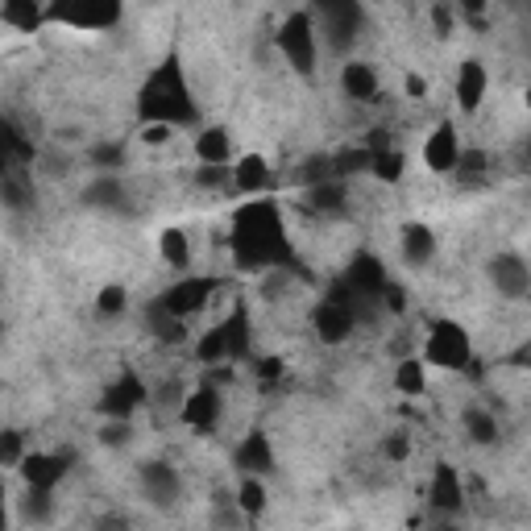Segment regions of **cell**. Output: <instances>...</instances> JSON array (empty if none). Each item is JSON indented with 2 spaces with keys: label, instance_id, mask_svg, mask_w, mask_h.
Instances as JSON below:
<instances>
[{
  "label": "cell",
  "instance_id": "cell-1",
  "mask_svg": "<svg viewBox=\"0 0 531 531\" xmlns=\"http://www.w3.org/2000/svg\"><path fill=\"white\" fill-rule=\"evenodd\" d=\"M233 258L241 270H295V249L283 225V208L274 200H245L233 212Z\"/></svg>",
  "mask_w": 531,
  "mask_h": 531
},
{
  "label": "cell",
  "instance_id": "cell-2",
  "mask_svg": "<svg viewBox=\"0 0 531 531\" xmlns=\"http://www.w3.org/2000/svg\"><path fill=\"white\" fill-rule=\"evenodd\" d=\"M137 117L142 125H195L200 121V108L191 100V88H187V75H183V63L175 54H166V59L150 71V79L142 83V92H137Z\"/></svg>",
  "mask_w": 531,
  "mask_h": 531
},
{
  "label": "cell",
  "instance_id": "cell-3",
  "mask_svg": "<svg viewBox=\"0 0 531 531\" xmlns=\"http://www.w3.org/2000/svg\"><path fill=\"white\" fill-rule=\"evenodd\" d=\"M125 13V0H46V25L71 30H113Z\"/></svg>",
  "mask_w": 531,
  "mask_h": 531
},
{
  "label": "cell",
  "instance_id": "cell-4",
  "mask_svg": "<svg viewBox=\"0 0 531 531\" xmlns=\"http://www.w3.org/2000/svg\"><path fill=\"white\" fill-rule=\"evenodd\" d=\"M424 361L436 370H465L473 366V341L465 324L457 320H432L428 324V337H424Z\"/></svg>",
  "mask_w": 531,
  "mask_h": 531
},
{
  "label": "cell",
  "instance_id": "cell-5",
  "mask_svg": "<svg viewBox=\"0 0 531 531\" xmlns=\"http://www.w3.org/2000/svg\"><path fill=\"white\" fill-rule=\"evenodd\" d=\"M278 50H283L287 67H295L299 75H312L316 71V54H320V42H316V17L312 13H287V21L278 25Z\"/></svg>",
  "mask_w": 531,
  "mask_h": 531
},
{
  "label": "cell",
  "instance_id": "cell-6",
  "mask_svg": "<svg viewBox=\"0 0 531 531\" xmlns=\"http://www.w3.org/2000/svg\"><path fill=\"white\" fill-rule=\"evenodd\" d=\"M312 17L324 30L332 50H349L357 42V34H361V25H366V9H361V0H312Z\"/></svg>",
  "mask_w": 531,
  "mask_h": 531
},
{
  "label": "cell",
  "instance_id": "cell-7",
  "mask_svg": "<svg viewBox=\"0 0 531 531\" xmlns=\"http://www.w3.org/2000/svg\"><path fill=\"white\" fill-rule=\"evenodd\" d=\"M353 291L349 283L337 287V295H328L312 307V328H316V337L324 345H345L353 337V328H357V312H353Z\"/></svg>",
  "mask_w": 531,
  "mask_h": 531
},
{
  "label": "cell",
  "instance_id": "cell-8",
  "mask_svg": "<svg viewBox=\"0 0 531 531\" xmlns=\"http://www.w3.org/2000/svg\"><path fill=\"white\" fill-rule=\"evenodd\" d=\"M216 287H220V278H212V274H187V278H179L175 287H166V291L158 295V303H162L171 316L191 320V316H200L204 307L212 303Z\"/></svg>",
  "mask_w": 531,
  "mask_h": 531
},
{
  "label": "cell",
  "instance_id": "cell-9",
  "mask_svg": "<svg viewBox=\"0 0 531 531\" xmlns=\"http://www.w3.org/2000/svg\"><path fill=\"white\" fill-rule=\"evenodd\" d=\"M146 399H150L146 382L125 370L117 382L104 386V395H100V415H104V419H133V411L146 407Z\"/></svg>",
  "mask_w": 531,
  "mask_h": 531
},
{
  "label": "cell",
  "instance_id": "cell-10",
  "mask_svg": "<svg viewBox=\"0 0 531 531\" xmlns=\"http://www.w3.org/2000/svg\"><path fill=\"white\" fill-rule=\"evenodd\" d=\"M486 278H490V287L507 299H523L531 291V266L519 254H494L486 262Z\"/></svg>",
  "mask_w": 531,
  "mask_h": 531
},
{
  "label": "cell",
  "instance_id": "cell-11",
  "mask_svg": "<svg viewBox=\"0 0 531 531\" xmlns=\"http://www.w3.org/2000/svg\"><path fill=\"white\" fill-rule=\"evenodd\" d=\"M137 478H142V494H146L150 507H175L179 494H183L179 469H175V465H166V461H146Z\"/></svg>",
  "mask_w": 531,
  "mask_h": 531
},
{
  "label": "cell",
  "instance_id": "cell-12",
  "mask_svg": "<svg viewBox=\"0 0 531 531\" xmlns=\"http://www.w3.org/2000/svg\"><path fill=\"white\" fill-rule=\"evenodd\" d=\"M17 469L30 490H59V482L71 469V453H25V461Z\"/></svg>",
  "mask_w": 531,
  "mask_h": 531
},
{
  "label": "cell",
  "instance_id": "cell-13",
  "mask_svg": "<svg viewBox=\"0 0 531 531\" xmlns=\"http://www.w3.org/2000/svg\"><path fill=\"white\" fill-rule=\"evenodd\" d=\"M457 158H461V142H457V129L449 121H440L428 142H424V162L432 175H453L457 171Z\"/></svg>",
  "mask_w": 531,
  "mask_h": 531
},
{
  "label": "cell",
  "instance_id": "cell-14",
  "mask_svg": "<svg viewBox=\"0 0 531 531\" xmlns=\"http://www.w3.org/2000/svg\"><path fill=\"white\" fill-rule=\"evenodd\" d=\"M220 411H225V403H220V390L212 382L195 386L191 395L183 399V424L195 428V432H212L220 424Z\"/></svg>",
  "mask_w": 531,
  "mask_h": 531
},
{
  "label": "cell",
  "instance_id": "cell-15",
  "mask_svg": "<svg viewBox=\"0 0 531 531\" xmlns=\"http://www.w3.org/2000/svg\"><path fill=\"white\" fill-rule=\"evenodd\" d=\"M428 502H432V511L440 515H457L465 511V486H461V473L453 465H436L432 469V486H428Z\"/></svg>",
  "mask_w": 531,
  "mask_h": 531
},
{
  "label": "cell",
  "instance_id": "cell-16",
  "mask_svg": "<svg viewBox=\"0 0 531 531\" xmlns=\"http://www.w3.org/2000/svg\"><path fill=\"white\" fill-rule=\"evenodd\" d=\"M345 283H349V291L357 295V299H378L382 291H386V266L374 258V254H357L353 262H349V270H345Z\"/></svg>",
  "mask_w": 531,
  "mask_h": 531
},
{
  "label": "cell",
  "instance_id": "cell-17",
  "mask_svg": "<svg viewBox=\"0 0 531 531\" xmlns=\"http://www.w3.org/2000/svg\"><path fill=\"white\" fill-rule=\"evenodd\" d=\"M237 469L241 473H254V478H270L274 473V444L266 432H249L241 444H237V453H233Z\"/></svg>",
  "mask_w": 531,
  "mask_h": 531
},
{
  "label": "cell",
  "instance_id": "cell-18",
  "mask_svg": "<svg viewBox=\"0 0 531 531\" xmlns=\"http://www.w3.org/2000/svg\"><path fill=\"white\" fill-rule=\"evenodd\" d=\"M274 187V171L262 154H245L233 162V191L237 195H266Z\"/></svg>",
  "mask_w": 531,
  "mask_h": 531
},
{
  "label": "cell",
  "instance_id": "cell-19",
  "mask_svg": "<svg viewBox=\"0 0 531 531\" xmlns=\"http://www.w3.org/2000/svg\"><path fill=\"white\" fill-rule=\"evenodd\" d=\"M486 88H490L486 67H482L478 59H465V63H461V71H457V83H453L457 104L465 108V113H478L482 100H486Z\"/></svg>",
  "mask_w": 531,
  "mask_h": 531
},
{
  "label": "cell",
  "instance_id": "cell-20",
  "mask_svg": "<svg viewBox=\"0 0 531 531\" xmlns=\"http://www.w3.org/2000/svg\"><path fill=\"white\" fill-rule=\"evenodd\" d=\"M341 88H345V96H349V100L374 104V100L382 96V79H378V71H374L370 63L353 59V63H345V71H341Z\"/></svg>",
  "mask_w": 531,
  "mask_h": 531
},
{
  "label": "cell",
  "instance_id": "cell-21",
  "mask_svg": "<svg viewBox=\"0 0 531 531\" xmlns=\"http://www.w3.org/2000/svg\"><path fill=\"white\" fill-rule=\"evenodd\" d=\"M0 21H5L9 30L34 34L46 25V0H0Z\"/></svg>",
  "mask_w": 531,
  "mask_h": 531
},
{
  "label": "cell",
  "instance_id": "cell-22",
  "mask_svg": "<svg viewBox=\"0 0 531 531\" xmlns=\"http://www.w3.org/2000/svg\"><path fill=\"white\" fill-rule=\"evenodd\" d=\"M399 249L407 266H424L436 258V233L428 225H419V220H411V225L399 229Z\"/></svg>",
  "mask_w": 531,
  "mask_h": 531
},
{
  "label": "cell",
  "instance_id": "cell-23",
  "mask_svg": "<svg viewBox=\"0 0 531 531\" xmlns=\"http://www.w3.org/2000/svg\"><path fill=\"white\" fill-rule=\"evenodd\" d=\"M195 158L212 162V166H229L233 162V133L225 125H208L195 133Z\"/></svg>",
  "mask_w": 531,
  "mask_h": 531
},
{
  "label": "cell",
  "instance_id": "cell-24",
  "mask_svg": "<svg viewBox=\"0 0 531 531\" xmlns=\"http://www.w3.org/2000/svg\"><path fill=\"white\" fill-rule=\"evenodd\" d=\"M303 195H307V208L320 216H345V208H349L345 179H324L316 187H303Z\"/></svg>",
  "mask_w": 531,
  "mask_h": 531
},
{
  "label": "cell",
  "instance_id": "cell-25",
  "mask_svg": "<svg viewBox=\"0 0 531 531\" xmlns=\"http://www.w3.org/2000/svg\"><path fill=\"white\" fill-rule=\"evenodd\" d=\"M225 337H229V361H245L249 357V345H254V328H249L245 303H237L233 316L225 320Z\"/></svg>",
  "mask_w": 531,
  "mask_h": 531
},
{
  "label": "cell",
  "instance_id": "cell-26",
  "mask_svg": "<svg viewBox=\"0 0 531 531\" xmlns=\"http://www.w3.org/2000/svg\"><path fill=\"white\" fill-rule=\"evenodd\" d=\"M83 200H88L92 208H104V212H113V208H121V200H125V183L113 175V171H104L88 191H83Z\"/></svg>",
  "mask_w": 531,
  "mask_h": 531
},
{
  "label": "cell",
  "instance_id": "cell-27",
  "mask_svg": "<svg viewBox=\"0 0 531 531\" xmlns=\"http://www.w3.org/2000/svg\"><path fill=\"white\" fill-rule=\"evenodd\" d=\"M237 511L249 519V523H258L262 515H266V482L262 478H254V473H245V482H241V490H237Z\"/></svg>",
  "mask_w": 531,
  "mask_h": 531
},
{
  "label": "cell",
  "instance_id": "cell-28",
  "mask_svg": "<svg viewBox=\"0 0 531 531\" xmlns=\"http://www.w3.org/2000/svg\"><path fill=\"white\" fill-rule=\"evenodd\" d=\"M324 179H341L337 175V154H312V158H303L295 166V183L299 187H316Z\"/></svg>",
  "mask_w": 531,
  "mask_h": 531
},
{
  "label": "cell",
  "instance_id": "cell-29",
  "mask_svg": "<svg viewBox=\"0 0 531 531\" xmlns=\"http://www.w3.org/2000/svg\"><path fill=\"white\" fill-rule=\"evenodd\" d=\"M158 254L171 270H187L191 266V245H187V233L183 229H162L158 233Z\"/></svg>",
  "mask_w": 531,
  "mask_h": 531
},
{
  "label": "cell",
  "instance_id": "cell-30",
  "mask_svg": "<svg viewBox=\"0 0 531 531\" xmlns=\"http://www.w3.org/2000/svg\"><path fill=\"white\" fill-rule=\"evenodd\" d=\"M461 424H465V436L473 444H498V419L486 407H465Z\"/></svg>",
  "mask_w": 531,
  "mask_h": 531
},
{
  "label": "cell",
  "instance_id": "cell-31",
  "mask_svg": "<svg viewBox=\"0 0 531 531\" xmlns=\"http://www.w3.org/2000/svg\"><path fill=\"white\" fill-rule=\"evenodd\" d=\"M195 357H200V366H225V361H229V337H225V324H216L212 332H204L200 345H195Z\"/></svg>",
  "mask_w": 531,
  "mask_h": 531
},
{
  "label": "cell",
  "instance_id": "cell-32",
  "mask_svg": "<svg viewBox=\"0 0 531 531\" xmlns=\"http://www.w3.org/2000/svg\"><path fill=\"white\" fill-rule=\"evenodd\" d=\"M187 320H179V316H171L166 307L154 299L150 303V328H154V337L158 341H171V345H179V341H187V328H183Z\"/></svg>",
  "mask_w": 531,
  "mask_h": 531
},
{
  "label": "cell",
  "instance_id": "cell-33",
  "mask_svg": "<svg viewBox=\"0 0 531 531\" xmlns=\"http://www.w3.org/2000/svg\"><path fill=\"white\" fill-rule=\"evenodd\" d=\"M370 154H374L370 171H374L382 183H399V179H403V166H407L403 150H395V146H378V150H370Z\"/></svg>",
  "mask_w": 531,
  "mask_h": 531
},
{
  "label": "cell",
  "instance_id": "cell-34",
  "mask_svg": "<svg viewBox=\"0 0 531 531\" xmlns=\"http://www.w3.org/2000/svg\"><path fill=\"white\" fill-rule=\"evenodd\" d=\"M424 366H428V361H419V357H403L395 366V386L403 390V395H424V386H428Z\"/></svg>",
  "mask_w": 531,
  "mask_h": 531
},
{
  "label": "cell",
  "instance_id": "cell-35",
  "mask_svg": "<svg viewBox=\"0 0 531 531\" xmlns=\"http://www.w3.org/2000/svg\"><path fill=\"white\" fill-rule=\"evenodd\" d=\"M486 171H490V154L486 150H461L453 175H461V183H482Z\"/></svg>",
  "mask_w": 531,
  "mask_h": 531
},
{
  "label": "cell",
  "instance_id": "cell-36",
  "mask_svg": "<svg viewBox=\"0 0 531 531\" xmlns=\"http://www.w3.org/2000/svg\"><path fill=\"white\" fill-rule=\"evenodd\" d=\"M370 162H374L370 146L341 150V154H337V175H341V179H349V175H361V171H370Z\"/></svg>",
  "mask_w": 531,
  "mask_h": 531
},
{
  "label": "cell",
  "instance_id": "cell-37",
  "mask_svg": "<svg viewBox=\"0 0 531 531\" xmlns=\"http://www.w3.org/2000/svg\"><path fill=\"white\" fill-rule=\"evenodd\" d=\"M125 303H129V291L117 287V283H108V287H100V295H96V316H121Z\"/></svg>",
  "mask_w": 531,
  "mask_h": 531
},
{
  "label": "cell",
  "instance_id": "cell-38",
  "mask_svg": "<svg viewBox=\"0 0 531 531\" xmlns=\"http://www.w3.org/2000/svg\"><path fill=\"white\" fill-rule=\"evenodd\" d=\"M129 440H133L129 419H108V424L100 428V444H104V449H125Z\"/></svg>",
  "mask_w": 531,
  "mask_h": 531
},
{
  "label": "cell",
  "instance_id": "cell-39",
  "mask_svg": "<svg viewBox=\"0 0 531 531\" xmlns=\"http://www.w3.org/2000/svg\"><path fill=\"white\" fill-rule=\"evenodd\" d=\"M25 461V444H21V432H5V436H0V465H5V469H17Z\"/></svg>",
  "mask_w": 531,
  "mask_h": 531
},
{
  "label": "cell",
  "instance_id": "cell-40",
  "mask_svg": "<svg viewBox=\"0 0 531 531\" xmlns=\"http://www.w3.org/2000/svg\"><path fill=\"white\" fill-rule=\"evenodd\" d=\"M195 183H200V187H233V166H212V162H204L200 171H195Z\"/></svg>",
  "mask_w": 531,
  "mask_h": 531
},
{
  "label": "cell",
  "instance_id": "cell-41",
  "mask_svg": "<svg viewBox=\"0 0 531 531\" xmlns=\"http://www.w3.org/2000/svg\"><path fill=\"white\" fill-rule=\"evenodd\" d=\"M50 494L54 490H30V498H25V519H30V523H50Z\"/></svg>",
  "mask_w": 531,
  "mask_h": 531
},
{
  "label": "cell",
  "instance_id": "cell-42",
  "mask_svg": "<svg viewBox=\"0 0 531 531\" xmlns=\"http://www.w3.org/2000/svg\"><path fill=\"white\" fill-rule=\"evenodd\" d=\"M382 453H386V461H395V465H403V461L411 457V440H407V432H395V436H386V444H382Z\"/></svg>",
  "mask_w": 531,
  "mask_h": 531
},
{
  "label": "cell",
  "instance_id": "cell-43",
  "mask_svg": "<svg viewBox=\"0 0 531 531\" xmlns=\"http://www.w3.org/2000/svg\"><path fill=\"white\" fill-rule=\"evenodd\" d=\"M457 9L469 25H486V9H490V0H457Z\"/></svg>",
  "mask_w": 531,
  "mask_h": 531
},
{
  "label": "cell",
  "instance_id": "cell-44",
  "mask_svg": "<svg viewBox=\"0 0 531 531\" xmlns=\"http://www.w3.org/2000/svg\"><path fill=\"white\" fill-rule=\"evenodd\" d=\"M92 158H96V166H104V171H113V166L125 162V150H121V146H96Z\"/></svg>",
  "mask_w": 531,
  "mask_h": 531
},
{
  "label": "cell",
  "instance_id": "cell-45",
  "mask_svg": "<svg viewBox=\"0 0 531 531\" xmlns=\"http://www.w3.org/2000/svg\"><path fill=\"white\" fill-rule=\"evenodd\" d=\"M171 133H175V125H158V121H154V125L142 129V142H146V146H166V142H171Z\"/></svg>",
  "mask_w": 531,
  "mask_h": 531
},
{
  "label": "cell",
  "instance_id": "cell-46",
  "mask_svg": "<svg viewBox=\"0 0 531 531\" xmlns=\"http://www.w3.org/2000/svg\"><path fill=\"white\" fill-rule=\"evenodd\" d=\"M386 312H403V307H407V291L403 287H395V283H386Z\"/></svg>",
  "mask_w": 531,
  "mask_h": 531
},
{
  "label": "cell",
  "instance_id": "cell-47",
  "mask_svg": "<svg viewBox=\"0 0 531 531\" xmlns=\"http://www.w3.org/2000/svg\"><path fill=\"white\" fill-rule=\"evenodd\" d=\"M278 374H283V357H262L258 361V378L262 382H274Z\"/></svg>",
  "mask_w": 531,
  "mask_h": 531
},
{
  "label": "cell",
  "instance_id": "cell-48",
  "mask_svg": "<svg viewBox=\"0 0 531 531\" xmlns=\"http://www.w3.org/2000/svg\"><path fill=\"white\" fill-rule=\"evenodd\" d=\"M432 21H436V34H440V38H449V30H453V17H449V9H444V5H436V9H432Z\"/></svg>",
  "mask_w": 531,
  "mask_h": 531
},
{
  "label": "cell",
  "instance_id": "cell-49",
  "mask_svg": "<svg viewBox=\"0 0 531 531\" xmlns=\"http://www.w3.org/2000/svg\"><path fill=\"white\" fill-rule=\"evenodd\" d=\"M407 92H411V96H424V92H428L424 79H419V75H407Z\"/></svg>",
  "mask_w": 531,
  "mask_h": 531
},
{
  "label": "cell",
  "instance_id": "cell-50",
  "mask_svg": "<svg viewBox=\"0 0 531 531\" xmlns=\"http://www.w3.org/2000/svg\"><path fill=\"white\" fill-rule=\"evenodd\" d=\"M515 366H523V370H531V341H527V345H523V349L515 353Z\"/></svg>",
  "mask_w": 531,
  "mask_h": 531
},
{
  "label": "cell",
  "instance_id": "cell-51",
  "mask_svg": "<svg viewBox=\"0 0 531 531\" xmlns=\"http://www.w3.org/2000/svg\"><path fill=\"white\" fill-rule=\"evenodd\" d=\"M523 166H527V171H531V137H527V142H523Z\"/></svg>",
  "mask_w": 531,
  "mask_h": 531
},
{
  "label": "cell",
  "instance_id": "cell-52",
  "mask_svg": "<svg viewBox=\"0 0 531 531\" xmlns=\"http://www.w3.org/2000/svg\"><path fill=\"white\" fill-rule=\"evenodd\" d=\"M523 100H527V113H531V83H527V92H523Z\"/></svg>",
  "mask_w": 531,
  "mask_h": 531
},
{
  "label": "cell",
  "instance_id": "cell-53",
  "mask_svg": "<svg viewBox=\"0 0 531 531\" xmlns=\"http://www.w3.org/2000/svg\"><path fill=\"white\" fill-rule=\"evenodd\" d=\"M527 299H531V291H527Z\"/></svg>",
  "mask_w": 531,
  "mask_h": 531
}]
</instances>
